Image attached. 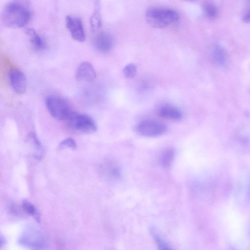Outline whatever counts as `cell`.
Segmentation results:
<instances>
[{"instance_id":"obj_1","label":"cell","mask_w":250,"mask_h":250,"mask_svg":"<svg viewBox=\"0 0 250 250\" xmlns=\"http://www.w3.org/2000/svg\"><path fill=\"white\" fill-rule=\"evenodd\" d=\"M31 17L27 0H13L6 5L1 15L4 24L14 28L26 26L29 23Z\"/></svg>"},{"instance_id":"obj_2","label":"cell","mask_w":250,"mask_h":250,"mask_svg":"<svg viewBox=\"0 0 250 250\" xmlns=\"http://www.w3.org/2000/svg\"><path fill=\"white\" fill-rule=\"evenodd\" d=\"M145 17L148 24L156 28H165L176 23L180 19L179 14L175 10L162 7L148 9Z\"/></svg>"},{"instance_id":"obj_3","label":"cell","mask_w":250,"mask_h":250,"mask_svg":"<svg viewBox=\"0 0 250 250\" xmlns=\"http://www.w3.org/2000/svg\"><path fill=\"white\" fill-rule=\"evenodd\" d=\"M19 245L32 250L45 249L47 246V239L43 232L32 226L26 227L18 238Z\"/></svg>"},{"instance_id":"obj_4","label":"cell","mask_w":250,"mask_h":250,"mask_svg":"<svg viewBox=\"0 0 250 250\" xmlns=\"http://www.w3.org/2000/svg\"><path fill=\"white\" fill-rule=\"evenodd\" d=\"M65 121L72 130L78 133L91 134L95 132L97 129L94 120L86 114L72 111Z\"/></svg>"},{"instance_id":"obj_5","label":"cell","mask_w":250,"mask_h":250,"mask_svg":"<svg viewBox=\"0 0 250 250\" xmlns=\"http://www.w3.org/2000/svg\"><path fill=\"white\" fill-rule=\"evenodd\" d=\"M45 104L51 116L58 120H65L72 111L68 103L57 96H48Z\"/></svg>"},{"instance_id":"obj_6","label":"cell","mask_w":250,"mask_h":250,"mask_svg":"<svg viewBox=\"0 0 250 250\" xmlns=\"http://www.w3.org/2000/svg\"><path fill=\"white\" fill-rule=\"evenodd\" d=\"M136 130L141 135L154 137L164 134L167 130V126L161 122L153 120H145L140 122Z\"/></svg>"},{"instance_id":"obj_7","label":"cell","mask_w":250,"mask_h":250,"mask_svg":"<svg viewBox=\"0 0 250 250\" xmlns=\"http://www.w3.org/2000/svg\"><path fill=\"white\" fill-rule=\"evenodd\" d=\"M66 25L72 37L80 42L85 40V34L81 19L77 17L67 16L65 18Z\"/></svg>"},{"instance_id":"obj_8","label":"cell","mask_w":250,"mask_h":250,"mask_svg":"<svg viewBox=\"0 0 250 250\" xmlns=\"http://www.w3.org/2000/svg\"><path fill=\"white\" fill-rule=\"evenodd\" d=\"M8 75L11 86L14 91L20 94L24 93L27 87L24 74L18 69H12L10 70Z\"/></svg>"},{"instance_id":"obj_9","label":"cell","mask_w":250,"mask_h":250,"mask_svg":"<svg viewBox=\"0 0 250 250\" xmlns=\"http://www.w3.org/2000/svg\"><path fill=\"white\" fill-rule=\"evenodd\" d=\"M114 45V40L112 36L106 32H101L98 34L93 40V45L95 48L102 53L110 51Z\"/></svg>"},{"instance_id":"obj_10","label":"cell","mask_w":250,"mask_h":250,"mask_svg":"<svg viewBox=\"0 0 250 250\" xmlns=\"http://www.w3.org/2000/svg\"><path fill=\"white\" fill-rule=\"evenodd\" d=\"M96 72L93 66L85 62L81 63L78 67L76 73V79L79 81L90 82L96 78Z\"/></svg>"},{"instance_id":"obj_11","label":"cell","mask_w":250,"mask_h":250,"mask_svg":"<svg viewBox=\"0 0 250 250\" xmlns=\"http://www.w3.org/2000/svg\"><path fill=\"white\" fill-rule=\"evenodd\" d=\"M26 35L33 48L37 51H41L46 47V44L42 37L32 28L26 30Z\"/></svg>"},{"instance_id":"obj_12","label":"cell","mask_w":250,"mask_h":250,"mask_svg":"<svg viewBox=\"0 0 250 250\" xmlns=\"http://www.w3.org/2000/svg\"><path fill=\"white\" fill-rule=\"evenodd\" d=\"M160 115L166 119L172 120H179L182 118V113L177 108L166 105L161 108L159 111Z\"/></svg>"},{"instance_id":"obj_13","label":"cell","mask_w":250,"mask_h":250,"mask_svg":"<svg viewBox=\"0 0 250 250\" xmlns=\"http://www.w3.org/2000/svg\"><path fill=\"white\" fill-rule=\"evenodd\" d=\"M100 10V2L97 0L95 2L94 13L90 20L91 29L93 32L97 31L102 26V18Z\"/></svg>"},{"instance_id":"obj_14","label":"cell","mask_w":250,"mask_h":250,"mask_svg":"<svg viewBox=\"0 0 250 250\" xmlns=\"http://www.w3.org/2000/svg\"><path fill=\"white\" fill-rule=\"evenodd\" d=\"M28 140L33 147L34 157L37 159H41L43 155V148L36 135L31 133L28 135Z\"/></svg>"},{"instance_id":"obj_15","label":"cell","mask_w":250,"mask_h":250,"mask_svg":"<svg viewBox=\"0 0 250 250\" xmlns=\"http://www.w3.org/2000/svg\"><path fill=\"white\" fill-rule=\"evenodd\" d=\"M211 58L214 63L219 65H223L226 59L225 49L220 45L214 46L211 52Z\"/></svg>"},{"instance_id":"obj_16","label":"cell","mask_w":250,"mask_h":250,"mask_svg":"<svg viewBox=\"0 0 250 250\" xmlns=\"http://www.w3.org/2000/svg\"><path fill=\"white\" fill-rule=\"evenodd\" d=\"M22 209L24 213L32 216L36 220L40 222V214L36 207L30 202L26 200H23L21 204Z\"/></svg>"},{"instance_id":"obj_17","label":"cell","mask_w":250,"mask_h":250,"mask_svg":"<svg viewBox=\"0 0 250 250\" xmlns=\"http://www.w3.org/2000/svg\"><path fill=\"white\" fill-rule=\"evenodd\" d=\"M205 15L210 19H215L218 16V9L216 6L209 1H206L203 5Z\"/></svg>"},{"instance_id":"obj_18","label":"cell","mask_w":250,"mask_h":250,"mask_svg":"<svg viewBox=\"0 0 250 250\" xmlns=\"http://www.w3.org/2000/svg\"><path fill=\"white\" fill-rule=\"evenodd\" d=\"M137 71L136 65L133 63H130L124 67L123 74L126 79H131L135 77Z\"/></svg>"},{"instance_id":"obj_19","label":"cell","mask_w":250,"mask_h":250,"mask_svg":"<svg viewBox=\"0 0 250 250\" xmlns=\"http://www.w3.org/2000/svg\"><path fill=\"white\" fill-rule=\"evenodd\" d=\"M174 155V150L168 149L163 153L162 156V164L165 167H168L171 165Z\"/></svg>"},{"instance_id":"obj_20","label":"cell","mask_w":250,"mask_h":250,"mask_svg":"<svg viewBox=\"0 0 250 250\" xmlns=\"http://www.w3.org/2000/svg\"><path fill=\"white\" fill-rule=\"evenodd\" d=\"M59 149H63L69 148L72 149H75L77 147L76 143L72 138H68L63 140L58 145Z\"/></svg>"},{"instance_id":"obj_21","label":"cell","mask_w":250,"mask_h":250,"mask_svg":"<svg viewBox=\"0 0 250 250\" xmlns=\"http://www.w3.org/2000/svg\"><path fill=\"white\" fill-rule=\"evenodd\" d=\"M154 239L155 240L156 242L157 243L158 247L160 249H170L169 245L167 244L165 241H164L162 239H161L156 234L154 235Z\"/></svg>"},{"instance_id":"obj_22","label":"cell","mask_w":250,"mask_h":250,"mask_svg":"<svg viewBox=\"0 0 250 250\" xmlns=\"http://www.w3.org/2000/svg\"><path fill=\"white\" fill-rule=\"evenodd\" d=\"M242 21L246 23H249L250 22V10L248 9L245 11L241 16Z\"/></svg>"},{"instance_id":"obj_23","label":"cell","mask_w":250,"mask_h":250,"mask_svg":"<svg viewBox=\"0 0 250 250\" xmlns=\"http://www.w3.org/2000/svg\"><path fill=\"white\" fill-rule=\"evenodd\" d=\"M6 242V241L5 237L0 233V249L5 245Z\"/></svg>"},{"instance_id":"obj_24","label":"cell","mask_w":250,"mask_h":250,"mask_svg":"<svg viewBox=\"0 0 250 250\" xmlns=\"http://www.w3.org/2000/svg\"></svg>"}]
</instances>
